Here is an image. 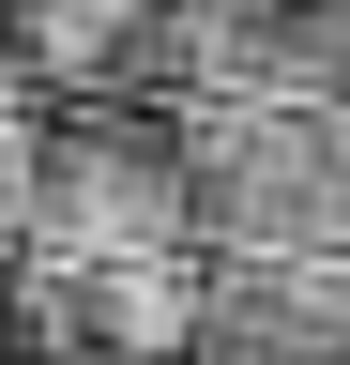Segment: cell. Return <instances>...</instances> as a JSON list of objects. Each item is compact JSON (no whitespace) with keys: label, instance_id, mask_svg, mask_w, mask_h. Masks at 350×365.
<instances>
[{"label":"cell","instance_id":"obj_1","mask_svg":"<svg viewBox=\"0 0 350 365\" xmlns=\"http://www.w3.org/2000/svg\"><path fill=\"white\" fill-rule=\"evenodd\" d=\"M153 46H168L153 0H0V61L61 76V91H107L122 61H153Z\"/></svg>","mask_w":350,"mask_h":365}]
</instances>
